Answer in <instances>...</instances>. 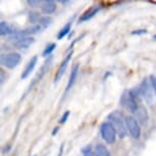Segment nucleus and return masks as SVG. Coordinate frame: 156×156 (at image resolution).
<instances>
[{"instance_id": "1", "label": "nucleus", "mask_w": 156, "mask_h": 156, "mask_svg": "<svg viewBox=\"0 0 156 156\" xmlns=\"http://www.w3.org/2000/svg\"><path fill=\"white\" fill-rule=\"evenodd\" d=\"M139 98L140 96L138 94L137 89L131 91H125L122 97H120V104L126 109L131 111L132 113H135V111L138 109V107L140 105Z\"/></svg>"}, {"instance_id": "2", "label": "nucleus", "mask_w": 156, "mask_h": 156, "mask_svg": "<svg viewBox=\"0 0 156 156\" xmlns=\"http://www.w3.org/2000/svg\"><path fill=\"white\" fill-rule=\"evenodd\" d=\"M108 119H109V122L113 126V128L115 129L117 136L122 139L125 138L128 134V129L126 126V120L122 119V114H119V112H117V111H114L108 115Z\"/></svg>"}, {"instance_id": "3", "label": "nucleus", "mask_w": 156, "mask_h": 156, "mask_svg": "<svg viewBox=\"0 0 156 156\" xmlns=\"http://www.w3.org/2000/svg\"><path fill=\"white\" fill-rule=\"evenodd\" d=\"M153 88L151 85L149 79H144L141 82V84L139 85V87L137 88L138 94L141 98H143L148 104H151L153 102V92H152Z\"/></svg>"}, {"instance_id": "4", "label": "nucleus", "mask_w": 156, "mask_h": 156, "mask_svg": "<svg viewBox=\"0 0 156 156\" xmlns=\"http://www.w3.org/2000/svg\"><path fill=\"white\" fill-rule=\"evenodd\" d=\"M102 139L107 144H113L116 140V131L109 122H105L101 125L100 128Z\"/></svg>"}, {"instance_id": "5", "label": "nucleus", "mask_w": 156, "mask_h": 156, "mask_svg": "<svg viewBox=\"0 0 156 156\" xmlns=\"http://www.w3.org/2000/svg\"><path fill=\"white\" fill-rule=\"evenodd\" d=\"M20 61H22V55L16 52H10L1 55V64L8 69H13L20 63Z\"/></svg>"}, {"instance_id": "6", "label": "nucleus", "mask_w": 156, "mask_h": 156, "mask_svg": "<svg viewBox=\"0 0 156 156\" xmlns=\"http://www.w3.org/2000/svg\"><path fill=\"white\" fill-rule=\"evenodd\" d=\"M125 120H126V129H128V133L134 139H139L141 137V128L138 120L134 116H126Z\"/></svg>"}, {"instance_id": "7", "label": "nucleus", "mask_w": 156, "mask_h": 156, "mask_svg": "<svg viewBox=\"0 0 156 156\" xmlns=\"http://www.w3.org/2000/svg\"><path fill=\"white\" fill-rule=\"evenodd\" d=\"M40 30H41V26L40 25H35V26H33V27H31V28H29V29H26V30H22V31L16 32V33H14L13 35L9 36V40L13 41V43H14V42H16V41L23 39V38L31 37V35L39 33Z\"/></svg>"}, {"instance_id": "8", "label": "nucleus", "mask_w": 156, "mask_h": 156, "mask_svg": "<svg viewBox=\"0 0 156 156\" xmlns=\"http://www.w3.org/2000/svg\"><path fill=\"white\" fill-rule=\"evenodd\" d=\"M51 63H52V57L47 58V60L45 61V62H44V64L42 66V67L40 69L39 73H37V76L34 78V80H33V82H32V84H30V86H29L28 92H29L30 90L33 89V87L38 83V82H40V81H41V79L43 78L44 75H45V73H47V70L49 69V67H50V66H51Z\"/></svg>"}, {"instance_id": "9", "label": "nucleus", "mask_w": 156, "mask_h": 156, "mask_svg": "<svg viewBox=\"0 0 156 156\" xmlns=\"http://www.w3.org/2000/svg\"><path fill=\"white\" fill-rule=\"evenodd\" d=\"M72 57H73V51L69 52V53L66 55V57L63 59L62 62L60 63V66L58 67L57 72L55 73V76H54V84H57L58 82L60 81V79L62 78V76L64 75V73H66L67 66H69V63L70 59H72Z\"/></svg>"}, {"instance_id": "10", "label": "nucleus", "mask_w": 156, "mask_h": 156, "mask_svg": "<svg viewBox=\"0 0 156 156\" xmlns=\"http://www.w3.org/2000/svg\"><path fill=\"white\" fill-rule=\"evenodd\" d=\"M135 119L138 120V122L140 125H146L148 122L149 119V114H148V110L145 106L143 105H139L138 109L135 111Z\"/></svg>"}, {"instance_id": "11", "label": "nucleus", "mask_w": 156, "mask_h": 156, "mask_svg": "<svg viewBox=\"0 0 156 156\" xmlns=\"http://www.w3.org/2000/svg\"><path fill=\"white\" fill-rule=\"evenodd\" d=\"M37 61H38L37 55H35V56H33L30 60H29V62L27 63V66H26L25 69L23 70L22 75H20V79H22V80H25V79H27L28 76L31 75V73L33 72L35 66H36Z\"/></svg>"}, {"instance_id": "12", "label": "nucleus", "mask_w": 156, "mask_h": 156, "mask_svg": "<svg viewBox=\"0 0 156 156\" xmlns=\"http://www.w3.org/2000/svg\"><path fill=\"white\" fill-rule=\"evenodd\" d=\"M100 10H101V7H100V6H94L92 8H90V9L85 11V12L80 16V19H79V23L87 22V20H91L92 17L95 16Z\"/></svg>"}, {"instance_id": "13", "label": "nucleus", "mask_w": 156, "mask_h": 156, "mask_svg": "<svg viewBox=\"0 0 156 156\" xmlns=\"http://www.w3.org/2000/svg\"><path fill=\"white\" fill-rule=\"evenodd\" d=\"M79 70H80V66H79V63H76V64H75V66L73 67L72 73H70V75H69V82H67L66 89V92L72 89L73 86L75 85L76 80V78H78V75H79Z\"/></svg>"}, {"instance_id": "14", "label": "nucleus", "mask_w": 156, "mask_h": 156, "mask_svg": "<svg viewBox=\"0 0 156 156\" xmlns=\"http://www.w3.org/2000/svg\"><path fill=\"white\" fill-rule=\"evenodd\" d=\"M56 10V4L52 0H46L43 1L42 5H41V11L45 14H52Z\"/></svg>"}, {"instance_id": "15", "label": "nucleus", "mask_w": 156, "mask_h": 156, "mask_svg": "<svg viewBox=\"0 0 156 156\" xmlns=\"http://www.w3.org/2000/svg\"><path fill=\"white\" fill-rule=\"evenodd\" d=\"M34 43H35V38L31 36V37L23 38V39L16 41V42L13 43V45L19 49H27Z\"/></svg>"}, {"instance_id": "16", "label": "nucleus", "mask_w": 156, "mask_h": 156, "mask_svg": "<svg viewBox=\"0 0 156 156\" xmlns=\"http://www.w3.org/2000/svg\"><path fill=\"white\" fill-rule=\"evenodd\" d=\"M16 32L13 31V29L11 28V26L6 22H1L0 23V34L1 36H8V35H13Z\"/></svg>"}, {"instance_id": "17", "label": "nucleus", "mask_w": 156, "mask_h": 156, "mask_svg": "<svg viewBox=\"0 0 156 156\" xmlns=\"http://www.w3.org/2000/svg\"><path fill=\"white\" fill-rule=\"evenodd\" d=\"M95 153L96 156H111L110 151L107 149V147L102 144H98L95 147Z\"/></svg>"}, {"instance_id": "18", "label": "nucleus", "mask_w": 156, "mask_h": 156, "mask_svg": "<svg viewBox=\"0 0 156 156\" xmlns=\"http://www.w3.org/2000/svg\"><path fill=\"white\" fill-rule=\"evenodd\" d=\"M70 29H72V22L67 23L66 25L59 31V33H58V35H57V39L58 40L63 39V38L70 32Z\"/></svg>"}, {"instance_id": "19", "label": "nucleus", "mask_w": 156, "mask_h": 156, "mask_svg": "<svg viewBox=\"0 0 156 156\" xmlns=\"http://www.w3.org/2000/svg\"><path fill=\"white\" fill-rule=\"evenodd\" d=\"M52 22H53V20H52L51 16H42L39 22V25L42 27L43 29H47L48 27H50L51 26Z\"/></svg>"}, {"instance_id": "20", "label": "nucleus", "mask_w": 156, "mask_h": 156, "mask_svg": "<svg viewBox=\"0 0 156 156\" xmlns=\"http://www.w3.org/2000/svg\"><path fill=\"white\" fill-rule=\"evenodd\" d=\"M40 20H41L40 13L37 12V11H31V12L29 13V20H30L31 23H39Z\"/></svg>"}, {"instance_id": "21", "label": "nucleus", "mask_w": 156, "mask_h": 156, "mask_svg": "<svg viewBox=\"0 0 156 156\" xmlns=\"http://www.w3.org/2000/svg\"><path fill=\"white\" fill-rule=\"evenodd\" d=\"M55 48H56V44L55 43H51V44H49L48 46H46V48L44 49V51H43V53H42V55L43 56H49L50 54L52 53V52L54 51L55 50Z\"/></svg>"}, {"instance_id": "22", "label": "nucleus", "mask_w": 156, "mask_h": 156, "mask_svg": "<svg viewBox=\"0 0 156 156\" xmlns=\"http://www.w3.org/2000/svg\"><path fill=\"white\" fill-rule=\"evenodd\" d=\"M83 156H96L95 151H92L91 146H88L83 149Z\"/></svg>"}, {"instance_id": "23", "label": "nucleus", "mask_w": 156, "mask_h": 156, "mask_svg": "<svg viewBox=\"0 0 156 156\" xmlns=\"http://www.w3.org/2000/svg\"><path fill=\"white\" fill-rule=\"evenodd\" d=\"M69 110H66V112L63 113V115L61 116V119H60V120H59V123H61V125L66 123V122L67 120V119H69Z\"/></svg>"}, {"instance_id": "24", "label": "nucleus", "mask_w": 156, "mask_h": 156, "mask_svg": "<svg viewBox=\"0 0 156 156\" xmlns=\"http://www.w3.org/2000/svg\"><path fill=\"white\" fill-rule=\"evenodd\" d=\"M150 82H151L152 88H153V90H154V93H155V96H156V76H150Z\"/></svg>"}, {"instance_id": "25", "label": "nucleus", "mask_w": 156, "mask_h": 156, "mask_svg": "<svg viewBox=\"0 0 156 156\" xmlns=\"http://www.w3.org/2000/svg\"><path fill=\"white\" fill-rule=\"evenodd\" d=\"M143 34H147V30L141 29V30H135L132 32V35H143Z\"/></svg>"}, {"instance_id": "26", "label": "nucleus", "mask_w": 156, "mask_h": 156, "mask_svg": "<svg viewBox=\"0 0 156 156\" xmlns=\"http://www.w3.org/2000/svg\"><path fill=\"white\" fill-rule=\"evenodd\" d=\"M27 3L30 5L31 7H38L40 5L41 2L40 1H34V0H31V1H27Z\"/></svg>"}, {"instance_id": "27", "label": "nucleus", "mask_w": 156, "mask_h": 156, "mask_svg": "<svg viewBox=\"0 0 156 156\" xmlns=\"http://www.w3.org/2000/svg\"><path fill=\"white\" fill-rule=\"evenodd\" d=\"M62 152H63V144L60 146V148H59V152H58V155H57V156H61V155H62Z\"/></svg>"}, {"instance_id": "28", "label": "nucleus", "mask_w": 156, "mask_h": 156, "mask_svg": "<svg viewBox=\"0 0 156 156\" xmlns=\"http://www.w3.org/2000/svg\"><path fill=\"white\" fill-rule=\"evenodd\" d=\"M4 70H2L1 69V84H3L4 83Z\"/></svg>"}, {"instance_id": "29", "label": "nucleus", "mask_w": 156, "mask_h": 156, "mask_svg": "<svg viewBox=\"0 0 156 156\" xmlns=\"http://www.w3.org/2000/svg\"><path fill=\"white\" fill-rule=\"evenodd\" d=\"M57 132H58V128H54V129H53V132H52V135H53V136H54V135H55V134H56V133H57Z\"/></svg>"}, {"instance_id": "30", "label": "nucleus", "mask_w": 156, "mask_h": 156, "mask_svg": "<svg viewBox=\"0 0 156 156\" xmlns=\"http://www.w3.org/2000/svg\"><path fill=\"white\" fill-rule=\"evenodd\" d=\"M154 38H156V35H155V36H154Z\"/></svg>"}]
</instances>
